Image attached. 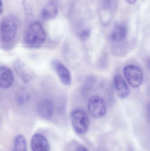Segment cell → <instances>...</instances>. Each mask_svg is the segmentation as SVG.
Returning a JSON list of instances; mask_svg holds the SVG:
<instances>
[{"label":"cell","mask_w":150,"mask_h":151,"mask_svg":"<svg viewBox=\"0 0 150 151\" xmlns=\"http://www.w3.org/2000/svg\"><path fill=\"white\" fill-rule=\"evenodd\" d=\"M18 31L17 19L13 16H9L4 19L0 24V37L5 42L13 40Z\"/></svg>","instance_id":"7a4b0ae2"},{"label":"cell","mask_w":150,"mask_h":151,"mask_svg":"<svg viewBox=\"0 0 150 151\" xmlns=\"http://www.w3.org/2000/svg\"><path fill=\"white\" fill-rule=\"evenodd\" d=\"M29 93L24 89H21L17 91L16 96L18 104L22 105L27 103L30 99Z\"/></svg>","instance_id":"9a60e30c"},{"label":"cell","mask_w":150,"mask_h":151,"mask_svg":"<svg viewBox=\"0 0 150 151\" xmlns=\"http://www.w3.org/2000/svg\"><path fill=\"white\" fill-rule=\"evenodd\" d=\"M74 151H90L87 148L84 146H78L77 147Z\"/></svg>","instance_id":"e0dca14e"},{"label":"cell","mask_w":150,"mask_h":151,"mask_svg":"<svg viewBox=\"0 0 150 151\" xmlns=\"http://www.w3.org/2000/svg\"><path fill=\"white\" fill-rule=\"evenodd\" d=\"M13 151H27L26 140L23 135H18L15 137Z\"/></svg>","instance_id":"5bb4252c"},{"label":"cell","mask_w":150,"mask_h":151,"mask_svg":"<svg viewBox=\"0 0 150 151\" xmlns=\"http://www.w3.org/2000/svg\"><path fill=\"white\" fill-rule=\"evenodd\" d=\"M31 145L32 151H50V145L47 139L40 134H35L32 137Z\"/></svg>","instance_id":"ba28073f"},{"label":"cell","mask_w":150,"mask_h":151,"mask_svg":"<svg viewBox=\"0 0 150 151\" xmlns=\"http://www.w3.org/2000/svg\"><path fill=\"white\" fill-rule=\"evenodd\" d=\"M58 8L57 4L54 1H50L41 12V17L45 20L51 19L56 17L58 14Z\"/></svg>","instance_id":"4fadbf2b"},{"label":"cell","mask_w":150,"mask_h":151,"mask_svg":"<svg viewBox=\"0 0 150 151\" xmlns=\"http://www.w3.org/2000/svg\"><path fill=\"white\" fill-rule=\"evenodd\" d=\"M70 119L73 129L77 134H83L88 131L90 120L85 111L80 109L73 110L70 113Z\"/></svg>","instance_id":"3957f363"},{"label":"cell","mask_w":150,"mask_h":151,"mask_svg":"<svg viewBox=\"0 0 150 151\" xmlns=\"http://www.w3.org/2000/svg\"><path fill=\"white\" fill-rule=\"evenodd\" d=\"M126 1L128 3L130 4H134L136 1L137 0H126Z\"/></svg>","instance_id":"d6986e66"},{"label":"cell","mask_w":150,"mask_h":151,"mask_svg":"<svg viewBox=\"0 0 150 151\" xmlns=\"http://www.w3.org/2000/svg\"><path fill=\"white\" fill-rule=\"evenodd\" d=\"M114 86L117 95L122 99L128 96L129 90L128 86L123 77L120 75H116L113 79Z\"/></svg>","instance_id":"8fae6325"},{"label":"cell","mask_w":150,"mask_h":151,"mask_svg":"<svg viewBox=\"0 0 150 151\" xmlns=\"http://www.w3.org/2000/svg\"><path fill=\"white\" fill-rule=\"evenodd\" d=\"M45 40V32L41 24L38 21L31 23L26 35V43L32 47H38L44 43Z\"/></svg>","instance_id":"6da1fadb"},{"label":"cell","mask_w":150,"mask_h":151,"mask_svg":"<svg viewBox=\"0 0 150 151\" xmlns=\"http://www.w3.org/2000/svg\"><path fill=\"white\" fill-rule=\"evenodd\" d=\"M37 110L41 117L44 119H49L53 113V104L50 99H44L38 103Z\"/></svg>","instance_id":"9c48e42d"},{"label":"cell","mask_w":150,"mask_h":151,"mask_svg":"<svg viewBox=\"0 0 150 151\" xmlns=\"http://www.w3.org/2000/svg\"><path fill=\"white\" fill-rule=\"evenodd\" d=\"M127 32V25L123 23H119L113 29L110 35V40L114 43L122 42L126 39Z\"/></svg>","instance_id":"30bf717a"},{"label":"cell","mask_w":150,"mask_h":151,"mask_svg":"<svg viewBox=\"0 0 150 151\" xmlns=\"http://www.w3.org/2000/svg\"><path fill=\"white\" fill-rule=\"evenodd\" d=\"M14 67L17 75L25 83H28L33 79L32 71L20 59H17L15 61Z\"/></svg>","instance_id":"52a82bcc"},{"label":"cell","mask_w":150,"mask_h":151,"mask_svg":"<svg viewBox=\"0 0 150 151\" xmlns=\"http://www.w3.org/2000/svg\"><path fill=\"white\" fill-rule=\"evenodd\" d=\"M14 77L12 71L5 66H0V88L6 89L12 86Z\"/></svg>","instance_id":"7c38bea8"},{"label":"cell","mask_w":150,"mask_h":151,"mask_svg":"<svg viewBox=\"0 0 150 151\" xmlns=\"http://www.w3.org/2000/svg\"><path fill=\"white\" fill-rule=\"evenodd\" d=\"M123 73L129 85L133 88H138L142 83L143 74L138 66L134 65H126L123 69Z\"/></svg>","instance_id":"277c9868"},{"label":"cell","mask_w":150,"mask_h":151,"mask_svg":"<svg viewBox=\"0 0 150 151\" xmlns=\"http://www.w3.org/2000/svg\"><path fill=\"white\" fill-rule=\"evenodd\" d=\"M90 31L87 29H85L80 33L79 36H80V38H81V40H85L90 37Z\"/></svg>","instance_id":"2e32d148"},{"label":"cell","mask_w":150,"mask_h":151,"mask_svg":"<svg viewBox=\"0 0 150 151\" xmlns=\"http://www.w3.org/2000/svg\"><path fill=\"white\" fill-rule=\"evenodd\" d=\"M52 65L61 82L66 86L70 85L72 82V78L68 68L58 60H53Z\"/></svg>","instance_id":"8992f818"},{"label":"cell","mask_w":150,"mask_h":151,"mask_svg":"<svg viewBox=\"0 0 150 151\" xmlns=\"http://www.w3.org/2000/svg\"><path fill=\"white\" fill-rule=\"evenodd\" d=\"M3 9V7L2 1L1 0H0V15L2 13Z\"/></svg>","instance_id":"ac0fdd59"},{"label":"cell","mask_w":150,"mask_h":151,"mask_svg":"<svg viewBox=\"0 0 150 151\" xmlns=\"http://www.w3.org/2000/svg\"><path fill=\"white\" fill-rule=\"evenodd\" d=\"M88 109L89 113L94 118L103 117L106 113V106L105 100L99 96H92L88 101Z\"/></svg>","instance_id":"5b68a950"}]
</instances>
